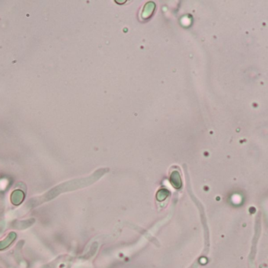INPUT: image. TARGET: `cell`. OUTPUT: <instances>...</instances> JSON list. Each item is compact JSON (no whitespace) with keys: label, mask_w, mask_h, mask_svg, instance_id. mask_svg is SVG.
I'll return each instance as SVG.
<instances>
[{"label":"cell","mask_w":268,"mask_h":268,"mask_svg":"<svg viewBox=\"0 0 268 268\" xmlns=\"http://www.w3.org/2000/svg\"><path fill=\"white\" fill-rule=\"evenodd\" d=\"M169 195V192L165 190H161L158 191V193L157 194V199L160 201H163L164 199L167 198V196Z\"/></svg>","instance_id":"2"},{"label":"cell","mask_w":268,"mask_h":268,"mask_svg":"<svg viewBox=\"0 0 268 268\" xmlns=\"http://www.w3.org/2000/svg\"><path fill=\"white\" fill-rule=\"evenodd\" d=\"M171 183L175 188H180L181 186V179L180 175L177 172H174L171 175Z\"/></svg>","instance_id":"1"}]
</instances>
